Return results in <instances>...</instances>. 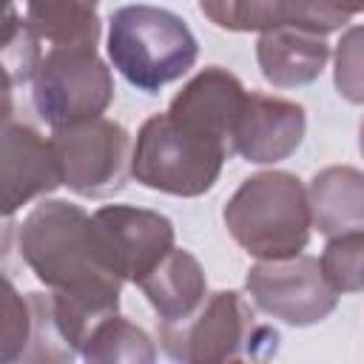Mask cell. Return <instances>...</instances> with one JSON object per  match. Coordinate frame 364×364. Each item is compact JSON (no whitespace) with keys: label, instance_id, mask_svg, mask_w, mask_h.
Returning a JSON list of instances; mask_svg holds the SVG:
<instances>
[{"label":"cell","instance_id":"1","mask_svg":"<svg viewBox=\"0 0 364 364\" xmlns=\"http://www.w3.org/2000/svg\"><path fill=\"white\" fill-rule=\"evenodd\" d=\"M17 247L31 273L51 290L122 284L97 253L91 216L65 199L34 205L17 228Z\"/></svg>","mask_w":364,"mask_h":364},{"label":"cell","instance_id":"2","mask_svg":"<svg viewBox=\"0 0 364 364\" xmlns=\"http://www.w3.org/2000/svg\"><path fill=\"white\" fill-rule=\"evenodd\" d=\"M230 236L256 259H290L310 242L313 213L296 173L264 171L245 179L222 210Z\"/></svg>","mask_w":364,"mask_h":364},{"label":"cell","instance_id":"3","mask_svg":"<svg viewBox=\"0 0 364 364\" xmlns=\"http://www.w3.org/2000/svg\"><path fill=\"white\" fill-rule=\"evenodd\" d=\"M199 46L182 17L156 6H122L111 14L108 57L114 68L139 91H159L162 85L188 74L196 63Z\"/></svg>","mask_w":364,"mask_h":364},{"label":"cell","instance_id":"4","mask_svg":"<svg viewBox=\"0 0 364 364\" xmlns=\"http://www.w3.org/2000/svg\"><path fill=\"white\" fill-rule=\"evenodd\" d=\"M233 156L216 136L176 119L154 114L142 122L134 145V176L151 191L171 196H202L213 188L225 159Z\"/></svg>","mask_w":364,"mask_h":364},{"label":"cell","instance_id":"5","mask_svg":"<svg viewBox=\"0 0 364 364\" xmlns=\"http://www.w3.org/2000/svg\"><path fill=\"white\" fill-rule=\"evenodd\" d=\"M162 350L176 361H259L276 355L279 333L262 324L236 290H219L185 324H159Z\"/></svg>","mask_w":364,"mask_h":364},{"label":"cell","instance_id":"6","mask_svg":"<svg viewBox=\"0 0 364 364\" xmlns=\"http://www.w3.org/2000/svg\"><path fill=\"white\" fill-rule=\"evenodd\" d=\"M31 100L54 131L80 125L111 105L114 77L94 46H54L37 65Z\"/></svg>","mask_w":364,"mask_h":364},{"label":"cell","instance_id":"7","mask_svg":"<svg viewBox=\"0 0 364 364\" xmlns=\"http://www.w3.org/2000/svg\"><path fill=\"white\" fill-rule=\"evenodd\" d=\"M54 154L60 159L63 185L74 193L88 199H102L125 188L131 165H134V145L128 131L105 117L57 128L51 136Z\"/></svg>","mask_w":364,"mask_h":364},{"label":"cell","instance_id":"8","mask_svg":"<svg viewBox=\"0 0 364 364\" xmlns=\"http://www.w3.org/2000/svg\"><path fill=\"white\" fill-rule=\"evenodd\" d=\"M245 284L259 310L293 327L324 321L338 304V290L324 279L318 259L301 253L290 259H262L247 270Z\"/></svg>","mask_w":364,"mask_h":364},{"label":"cell","instance_id":"9","mask_svg":"<svg viewBox=\"0 0 364 364\" xmlns=\"http://www.w3.org/2000/svg\"><path fill=\"white\" fill-rule=\"evenodd\" d=\"M91 230L102 264L122 282L139 284L171 250L173 225L156 210L105 205L91 216Z\"/></svg>","mask_w":364,"mask_h":364},{"label":"cell","instance_id":"10","mask_svg":"<svg viewBox=\"0 0 364 364\" xmlns=\"http://www.w3.org/2000/svg\"><path fill=\"white\" fill-rule=\"evenodd\" d=\"M0 182L6 216H11L20 205L31 202L34 196L51 193L57 185H63V171L51 139H43L31 125L11 122L9 114L3 122Z\"/></svg>","mask_w":364,"mask_h":364},{"label":"cell","instance_id":"11","mask_svg":"<svg viewBox=\"0 0 364 364\" xmlns=\"http://www.w3.org/2000/svg\"><path fill=\"white\" fill-rule=\"evenodd\" d=\"M307 117L299 102L250 91L236 125L233 154L253 165L287 159L304 139Z\"/></svg>","mask_w":364,"mask_h":364},{"label":"cell","instance_id":"12","mask_svg":"<svg viewBox=\"0 0 364 364\" xmlns=\"http://www.w3.org/2000/svg\"><path fill=\"white\" fill-rule=\"evenodd\" d=\"M245 100H247V91L239 82V77L230 74L228 68L210 65L182 85V91L171 100L168 114L216 136L233 154V136H236Z\"/></svg>","mask_w":364,"mask_h":364},{"label":"cell","instance_id":"13","mask_svg":"<svg viewBox=\"0 0 364 364\" xmlns=\"http://www.w3.org/2000/svg\"><path fill=\"white\" fill-rule=\"evenodd\" d=\"M256 60L262 77L276 88H296L318 80L330 60V46L324 34L304 28H270L262 31L256 43Z\"/></svg>","mask_w":364,"mask_h":364},{"label":"cell","instance_id":"14","mask_svg":"<svg viewBox=\"0 0 364 364\" xmlns=\"http://www.w3.org/2000/svg\"><path fill=\"white\" fill-rule=\"evenodd\" d=\"M139 290L159 316V324H185L208 299V282L193 253L173 247L142 282Z\"/></svg>","mask_w":364,"mask_h":364},{"label":"cell","instance_id":"15","mask_svg":"<svg viewBox=\"0 0 364 364\" xmlns=\"http://www.w3.org/2000/svg\"><path fill=\"white\" fill-rule=\"evenodd\" d=\"M313 228L324 236L364 230V171L330 165L310 179L307 188Z\"/></svg>","mask_w":364,"mask_h":364},{"label":"cell","instance_id":"16","mask_svg":"<svg viewBox=\"0 0 364 364\" xmlns=\"http://www.w3.org/2000/svg\"><path fill=\"white\" fill-rule=\"evenodd\" d=\"M100 0H26V20L51 46H97Z\"/></svg>","mask_w":364,"mask_h":364},{"label":"cell","instance_id":"17","mask_svg":"<svg viewBox=\"0 0 364 364\" xmlns=\"http://www.w3.org/2000/svg\"><path fill=\"white\" fill-rule=\"evenodd\" d=\"M80 355L94 364H151L156 350L142 327L125 321L122 316H111L88 336Z\"/></svg>","mask_w":364,"mask_h":364},{"label":"cell","instance_id":"18","mask_svg":"<svg viewBox=\"0 0 364 364\" xmlns=\"http://www.w3.org/2000/svg\"><path fill=\"white\" fill-rule=\"evenodd\" d=\"M202 14L228 31H270L284 26V0H199Z\"/></svg>","mask_w":364,"mask_h":364},{"label":"cell","instance_id":"19","mask_svg":"<svg viewBox=\"0 0 364 364\" xmlns=\"http://www.w3.org/2000/svg\"><path fill=\"white\" fill-rule=\"evenodd\" d=\"M321 273L338 293L364 290V230L330 236L321 253Z\"/></svg>","mask_w":364,"mask_h":364},{"label":"cell","instance_id":"20","mask_svg":"<svg viewBox=\"0 0 364 364\" xmlns=\"http://www.w3.org/2000/svg\"><path fill=\"white\" fill-rule=\"evenodd\" d=\"M40 34L31 28L28 20H17L14 6L6 9V34H3V65H6V85L28 82L40 65Z\"/></svg>","mask_w":364,"mask_h":364},{"label":"cell","instance_id":"21","mask_svg":"<svg viewBox=\"0 0 364 364\" xmlns=\"http://www.w3.org/2000/svg\"><path fill=\"white\" fill-rule=\"evenodd\" d=\"M31 301L28 296H20L14 284L6 279V296H3V324H0V358L14 361L23 358L31 344Z\"/></svg>","mask_w":364,"mask_h":364},{"label":"cell","instance_id":"22","mask_svg":"<svg viewBox=\"0 0 364 364\" xmlns=\"http://www.w3.org/2000/svg\"><path fill=\"white\" fill-rule=\"evenodd\" d=\"M336 88L347 102L364 105V26H353L336 46Z\"/></svg>","mask_w":364,"mask_h":364},{"label":"cell","instance_id":"23","mask_svg":"<svg viewBox=\"0 0 364 364\" xmlns=\"http://www.w3.org/2000/svg\"><path fill=\"white\" fill-rule=\"evenodd\" d=\"M333 11H338L341 17H353V14H358V11H364V0H324Z\"/></svg>","mask_w":364,"mask_h":364},{"label":"cell","instance_id":"24","mask_svg":"<svg viewBox=\"0 0 364 364\" xmlns=\"http://www.w3.org/2000/svg\"><path fill=\"white\" fill-rule=\"evenodd\" d=\"M358 148H361V154H364V119H361V125H358Z\"/></svg>","mask_w":364,"mask_h":364}]
</instances>
